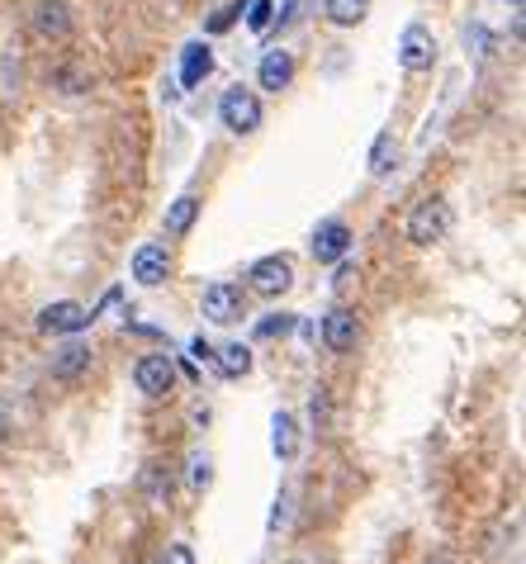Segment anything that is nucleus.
Listing matches in <instances>:
<instances>
[{
	"label": "nucleus",
	"mask_w": 526,
	"mask_h": 564,
	"mask_svg": "<svg viewBox=\"0 0 526 564\" xmlns=\"http://www.w3.org/2000/svg\"><path fill=\"white\" fill-rule=\"evenodd\" d=\"M271 446L280 460H294V451H299V422L290 413H275L271 418Z\"/></svg>",
	"instance_id": "nucleus-18"
},
{
	"label": "nucleus",
	"mask_w": 526,
	"mask_h": 564,
	"mask_svg": "<svg viewBox=\"0 0 526 564\" xmlns=\"http://www.w3.org/2000/svg\"><path fill=\"white\" fill-rule=\"evenodd\" d=\"M190 356H195V361H214V346L204 342V337H195V342H190Z\"/></svg>",
	"instance_id": "nucleus-29"
},
{
	"label": "nucleus",
	"mask_w": 526,
	"mask_h": 564,
	"mask_svg": "<svg viewBox=\"0 0 526 564\" xmlns=\"http://www.w3.org/2000/svg\"><path fill=\"white\" fill-rule=\"evenodd\" d=\"M294 81V57L285 48H271V53L261 57V67H256V86H266V91H285Z\"/></svg>",
	"instance_id": "nucleus-14"
},
{
	"label": "nucleus",
	"mask_w": 526,
	"mask_h": 564,
	"mask_svg": "<svg viewBox=\"0 0 526 564\" xmlns=\"http://www.w3.org/2000/svg\"><path fill=\"white\" fill-rule=\"evenodd\" d=\"M138 489L147 493V503H166L171 498V474H166V465H147L138 474Z\"/></svg>",
	"instance_id": "nucleus-19"
},
{
	"label": "nucleus",
	"mask_w": 526,
	"mask_h": 564,
	"mask_svg": "<svg viewBox=\"0 0 526 564\" xmlns=\"http://www.w3.org/2000/svg\"><path fill=\"white\" fill-rule=\"evenodd\" d=\"M100 318L95 309L86 304H76V299H57L48 309L38 313V332H48V337H72V332H86Z\"/></svg>",
	"instance_id": "nucleus-4"
},
{
	"label": "nucleus",
	"mask_w": 526,
	"mask_h": 564,
	"mask_svg": "<svg viewBox=\"0 0 526 564\" xmlns=\"http://www.w3.org/2000/svg\"><path fill=\"white\" fill-rule=\"evenodd\" d=\"M176 361L171 356H162V351H147V356H138V365H133V384H138V394L143 399H166L171 389H176Z\"/></svg>",
	"instance_id": "nucleus-3"
},
{
	"label": "nucleus",
	"mask_w": 526,
	"mask_h": 564,
	"mask_svg": "<svg viewBox=\"0 0 526 564\" xmlns=\"http://www.w3.org/2000/svg\"><path fill=\"white\" fill-rule=\"evenodd\" d=\"M455 228V209L451 200H441V195H427V200L408 214V242L413 247H436V242H446Z\"/></svg>",
	"instance_id": "nucleus-1"
},
{
	"label": "nucleus",
	"mask_w": 526,
	"mask_h": 564,
	"mask_svg": "<svg viewBox=\"0 0 526 564\" xmlns=\"http://www.w3.org/2000/svg\"><path fill=\"white\" fill-rule=\"evenodd\" d=\"M247 285H252V294H261V299H280V294H290L294 261L290 256H261V261H252V271H247Z\"/></svg>",
	"instance_id": "nucleus-5"
},
{
	"label": "nucleus",
	"mask_w": 526,
	"mask_h": 564,
	"mask_svg": "<svg viewBox=\"0 0 526 564\" xmlns=\"http://www.w3.org/2000/svg\"><path fill=\"white\" fill-rule=\"evenodd\" d=\"M290 328H294V313H280V318H266V323L256 328V337H285Z\"/></svg>",
	"instance_id": "nucleus-26"
},
{
	"label": "nucleus",
	"mask_w": 526,
	"mask_h": 564,
	"mask_svg": "<svg viewBox=\"0 0 526 564\" xmlns=\"http://www.w3.org/2000/svg\"><path fill=\"white\" fill-rule=\"evenodd\" d=\"M5 432H10V413L0 408V441H5Z\"/></svg>",
	"instance_id": "nucleus-30"
},
{
	"label": "nucleus",
	"mask_w": 526,
	"mask_h": 564,
	"mask_svg": "<svg viewBox=\"0 0 526 564\" xmlns=\"http://www.w3.org/2000/svg\"><path fill=\"white\" fill-rule=\"evenodd\" d=\"M166 564H195V550H190V546L181 541V546H171V550H166Z\"/></svg>",
	"instance_id": "nucleus-28"
},
{
	"label": "nucleus",
	"mask_w": 526,
	"mask_h": 564,
	"mask_svg": "<svg viewBox=\"0 0 526 564\" xmlns=\"http://www.w3.org/2000/svg\"><path fill=\"white\" fill-rule=\"evenodd\" d=\"M209 479H214V460H209L204 451H195V455H190V489L204 493V489H209Z\"/></svg>",
	"instance_id": "nucleus-24"
},
{
	"label": "nucleus",
	"mask_w": 526,
	"mask_h": 564,
	"mask_svg": "<svg viewBox=\"0 0 526 564\" xmlns=\"http://www.w3.org/2000/svg\"><path fill=\"white\" fill-rule=\"evenodd\" d=\"M323 346L332 356H351L361 346V318L351 309H332L323 318Z\"/></svg>",
	"instance_id": "nucleus-8"
},
{
	"label": "nucleus",
	"mask_w": 526,
	"mask_h": 564,
	"mask_svg": "<svg viewBox=\"0 0 526 564\" xmlns=\"http://www.w3.org/2000/svg\"><path fill=\"white\" fill-rule=\"evenodd\" d=\"M91 361H95V351L81 342V337H72L62 351H53V380H62V384L81 380V375L91 370Z\"/></svg>",
	"instance_id": "nucleus-12"
},
{
	"label": "nucleus",
	"mask_w": 526,
	"mask_h": 564,
	"mask_svg": "<svg viewBox=\"0 0 526 564\" xmlns=\"http://www.w3.org/2000/svg\"><path fill=\"white\" fill-rule=\"evenodd\" d=\"M271 15H275V0H247V5H242V19H247L252 34H266Z\"/></svg>",
	"instance_id": "nucleus-22"
},
{
	"label": "nucleus",
	"mask_w": 526,
	"mask_h": 564,
	"mask_svg": "<svg viewBox=\"0 0 526 564\" xmlns=\"http://www.w3.org/2000/svg\"><path fill=\"white\" fill-rule=\"evenodd\" d=\"M128 275L143 285V290H157L171 280V252H166V242H143L138 252H133V266Z\"/></svg>",
	"instance_id": "nucleus-6"
},
{
	"label": "nucleus",
	"mask_w": 526,
	"mask_h": 564,
	"mask_svg": "<svg viewBox=\"0 0 526 564\" xmlns=\"http://www.w3.org/2000/svg\"><path fill=\"white\" fill-rule=\"evenodd\" d=\"M218 119H223V128L228 133H237V138H247V133H256L261 128V100H256L247 86H228L223 91V100H218Z\"/></svg>",
	"instance_id": "nucleus-2"
},
{
	"label": "nucleus",
	"mask_w": 526,
	"mask_h": 564,
	"mask_svg": "<svg viewBox=\"0 0 526 564\" xmlns=\"http://www.w3.org/2000/svg\"><path fill=\"white\" fill-rule=\"evenodd\" d=\"M436 62V38L427 24H408L399 34V67L403 72H432Z\"/></svg>",
	"instance_id": "nucleus-7"
},
{
	"label": "nucleus",
	"mask_w": 526,
	"mask_h": 564,
	"mask_svg": "<svg viewBox=\"0 0 526 564\" xmlns=\"http://www.w3.org/2000/svg\"><path fill=\"white\" fill-rule=\"evenodd\" d=\"M394 157H399V147H394V133H380V138H375V152H370V176H389Z\"/></svg>",
	"instance_id": "nucleus-21"
},
{
	"label": "nucleus",
	"mask_w": 526,
	"mask_h": 564,
	"mask_svg": "<svg viewBox=\"0 0 526 564\" xmlns=\"http://www.w3.org/2000/svg\"><path fill=\"white\" fill-rule=\"evenodd\" d=\"M346 252H351V228L342 219L318 223V233H313V261L318 266H337Z\"/></svg>",
	"instance_id": "nucleus-10"
},
{
	"label": "nucleus",
	"mask_w": 526,
	"mask_h": 564,
	"mask_svg": "<svg viewBox=\"0 0 526 564\" xmlns=\"http://www.w3.org/2000/svg\"><path fill=\"white\" fill-rule=\"evenodd\" d=\"M508 5H512V10H522V0H508Z\"/></svg>",
	"instance_id": "nucleus-31"
},
{
	"label": "nucleus",
	"mask_w": 526,
	"mask_h": 564,
	"mask_svg": "<svg viewBox=\"0 0 526 564\" xmlns=\"http://www.w3.org/2000/svg\"><path fill=\"white\" fill-rule=\"evenodd\" d=\"M209 365H214L223 380H237V375L252 370V346L247 342H223V346H214V361Z\"/></svg>",
	"instance_id": "nucleus-15"
},
{
	"label": "nucleus",
	"mask_w": 526,
	"mask_h": 564,
	"mask_svg": "<svg viewBox=\"0 0 526 564\" xmlns=\"http://www.w3.org/2000/svg\"><path fill=\"white\" fill-rule=\"evenodd\" d=\"M29 24H34V34L48 38V43H67V38H72V10H67L62 0H38Z\"/></svg>",
	"instance_id": "nucleus-9"
},
{
	"label": "nucleus",
	"mask_w": 526,
	"mask_h": 564,
	"mask_svg": "<svg viewBox=\"0 0 526 564\" xmlns=\"http://www.w3.org/2000/svg\"><path fill=\"white\" fill-rule=\"evenodd\" d=\"M323 15H327V24H337V29H356V24L370 15V0H323Z\"/></svg>",
	"instance_id": "nucleus-17"
},
{
	"label": "nucleus",
	"mask_w": 526,
	"mask_h": 564,
	"mask_svg": "<svg viewBox=\"0 0 526 564\" xmlns=\"http://www.w3.org/2000/svg\"><path fill=\"white\" fill-rule=\"evenodd\" d=\"M465 48H474V57H484L493 48V34L484 24H470V29H465Z\"/></svg>",
	"instance_id": "nucleus-25"
},
{
	"label": "nucleus",
	"mask_w": 526,
	"mask_h": 564,
	"mask_svg": "<svg viewBox=\"0 0 526 564\" xmlns=\"http://www.w3.org/2000/svg\"><path fill=\"white\" fill-rule=\"evenodd\" d=\"M309 413H313V427H327V422H332V403H327V394H323V389H318V394H313Z\"/></svg>",
	"instance_id": "nucleus-27"
},
{
	"label": "nucleus",
	"mask_w": 526,
	"mask_h": 564,
	"mask_svg": "<svg viewBox=\"0 0 526 564\" xmlns=\"http://www.w3.org/2000/svg\"><path fill=\"white\" fill-rule=\"evenodd\" d=\"M53 86L62 95H86V91H91V72H81V67H57Z\"/></svg>",
	"instance_id": "nucleus-20"
},
{
	"label": "nucleus",
	"mask_w": 526,
	"mask_h": 564,
	"mask_svg": "<svg viewBox=\"0 0 526 564\" xmlns=\"http://www.w3.org/2000/svg\"><path fill=\"white\" fill-rule=\"evenodd\" d=\"M242 5H247V0H228V5H223L218 15H209V24H204V34H228V29L237 24V15H242Z\"/></svg>",
	"instance_id": "nucleus-23"
},
{
	"label": "nucleus",
	"mask_w": 526,
	"mask_h": 564,
	"mask_svg": "<svg viewBox=\"0 0 526 564\" xmlns=\"http://www.w3.org/2000/svg\"><path fill=\"white\" fill-rule=\"evenodd\" d=\"M200 313L209 323H218V328L237 323V318H242V294H237V285H209L200 299Z\"/></svg>",
	"instance_id": "nucleus-11"
},
{
	"label": "nucleus",
	"mask_w": 526,
	"mask_h": 564,
	"mask_svg": "<svg viewBox=\"0 0 526 564\" xmlns=\"http://www.w3.org/2000/svg\"><path fill=\"white\" fill-rule=\"evenodd\" d=\"M432 564H455V560H432Z\"/></svg>",
	"instance_id": "nucleus-32"
},
{
	"label": "nucleus",
	"mask_w": 526,
	"mask_h": 564,
	"mask_svg": "<svg viewBox=\"0 0 526 564\" xmlns=\"http://www.w3.org/2000/svg\"><path fill=\"white\" fill-rule=\"evenodd\" d=\"M195 219H200V195H181V200H171V209H166L162 228L171 237H185L190 228H195Z\"/></svg>",
	"instance_id": "nucleus-16"
},
{
	"label": "nucleus",
	"mask_w": 526,
	"mask_h": 564,
	"mask_svg": "<svg viewBox=\"0 0 526 564\" xmlns=\"http://www.w3.org/2000/svg\"><path fill=\"white\" fill-rule=\"evenodd\" d=\"M209 72H214V48H209L204 38L185 43V48H181V91L204 86V76H209Z\"/></svg>",
	"instance_id": "nucleus-13"
}]
</instances>
